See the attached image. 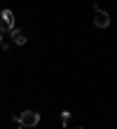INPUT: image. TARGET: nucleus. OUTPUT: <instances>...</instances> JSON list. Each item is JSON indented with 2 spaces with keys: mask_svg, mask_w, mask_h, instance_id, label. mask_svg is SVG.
<instances>
[{
  "mask_svg": "<svg viewBox=\"0 0 117 129\" xmlns=\"http://www.w3.org/2000/svg\"><path fill=\"white\" fill-rule=\"evenodd\" d=\"M19 117V124L21 127H37L40 124V113H35V110H23Z\"/></svg>",
  "mask_w": 117,
  "mask_h": 129,
  "instance_id": "nucleus-1",
  "label": "nucleus"
},
{
  "mask_svg": "<svg viewBox=\"0 0 117 129\" xmlns=\"http://www.w3.org/2000/svg\"><path fill=\"white\" fill-rule=\"evenodd\" d=\"M12 28H14V12L3 10V14H0V33H10Z\"/></svg>",
  "mask_w": 117,
  "mask_h": 129,
  "instance_id": "nucleus-2",
  "label": "nucleus"
},
{
  "mask_svg": "<svg viewBox=\"0 0 117 129\" xmlns=\"http://www.w3.org/2000/svg\"><path fill=\"white\" fill-rule=\"evenodd\" d=\"M94 26H96V28H108V26H110V14H108L105 10L94 7Z\"/></svg>",
  "mask_w": 117,
  "mask_h": 129,
  "instance_id": "nucleus-3",
  "label": "nucleus"
},
{
  "mask_svg": "<svg viewBox=\"0 0 117 129\" xmlns=\"http://www.w3.org/2000/svg\"><path fill=\"white\" fill-rule=\"evenodd\" d=\"M12 42L14 45H26V35H23V31H19V28H12Z\"/></svg>",
  "mask_w": 117,
  "mask_h": 129,
  "instance_id": "nucleus-4",
  "label": "nucleus"
},
{
  "mask_svg": "<svg viewBox=\"0 0 117 129\" xmlns=\"http://www.w3.org/2000/svg\"><path fill=\"white\" fill-rule=\"evenodd\" d=\"M61 124H63L66 129H73V115H70L68 110H63V113H61Z\"/></svg>",
  "mask_w": 117,
  "mask_h": 129,
  "instance_id": "nucleus-5",
  "label": "nucleus"
},
{
  "mask_svg": "<svg viewBox=\"0 0 117 129\" xmlns=\"http://www.w3.org/2000/svg\"><path fill=\"white\" fill-rule=\"evenodd\" d=\"M0 45H3V33H0Z\"/></svg>",
  "mask_w": 117,
  "mask_h": 129,
  "instance_id": "nucleus-6",
  "label": "nucleus"
},
{
  "mask_svg": "<svg viewBox=\"0 0 117 129\" xmlns=\"http://www.w3.org/2000/svg\"><path fill=\"white\" fill-rule=\"evenodd\" d=\"M19 129H26V127H19Z\"/></svg>",
  "mask_w": 117,
  "mask_h": 129,
  "instance_id": "nucleus-7",
  "label": "nucleus"
}]
</instances>
